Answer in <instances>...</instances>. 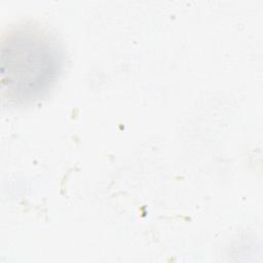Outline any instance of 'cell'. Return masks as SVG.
<instances>
[{
  "mask_svg": "<svg viewBox=\"0 0 263 263\" xmlns=\"http://www.w3.org/2000/svg\"><path fill=\"white\" fill-rule=\"evenodd\" d=\"M63 52L46 31L21 25L6 33L1 43V89L11 104L42 99L57 83L63 69Z\"/></svg>",
  "mask_w": 263,
  "mask_h": 263,
  "instance_id": "6da1fadb",
  "label": "cell"
}]
</instances>
